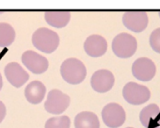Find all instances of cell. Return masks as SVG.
Segmentation results:
<instances>
[{
	"label": "cell",
	"instance_id": "cell-17",
	"mask_svg": "<svg viewBox=\"0 0 160 128\" xmlns=\"http://www.w3.org/2000/svg\"><path fill=\"white\" fill-rule=\"evenodd\" d=\"M15 40L14 28L7 23H0V47L10 46Z\"/></svg>",
	"mask_w": 160,
	"mask_h": 128
},
{
	"label": "cell",
	"instance_id": "cell-9",
	"mask_svg": "<svg viewBox=\"0 0 160 128\" xmlns=\"http://www.w3.org/2000/svg\"><path fill=\"white\" fill-rule=\"evenodd\" d=\"M124 27L136 33L142 32L149 24V17L145 12H127L122 16Z\"/></svg>",
	"mask_w": 160,
	"mask_h": 128
},
{
	"label": "cell",
	"instance_id": "cell-14",
	"mask_svg": "<svg viewBox=\"0 0 160 128\" xmlns=\"http://www.w3.org/2000/svg\"><path fill=\"white\" fill-rule=\"evenodd\" d=\"M75 128H100V121L97 115L91 111L78 113L74 118Z\"/></svg>",
	"mask_w": 160,
	"mask_h": 128
},
{
	"label": "cell",
	"instance_id": "cell-11",
	"mask_svg": "<svg viewBox=\"0 0 160 128\" xmlns=\"http://www.w3.org/2000/svg\"><path fill=\"white\" fill-rule=\"evenodd\" d=\"M7 80L15 88H21L29 79V75L17 62H11L5 67Z\"/></svg>",
	"mask_w": 160,
	"mask_h": 128
},
{
	"label": "cell",
	"instance_id": "cell-2",
	"mask_svg": "<svg viewBox=\"0 0 160 128\" xmlns=\"http://www.w3.org/2000/svg\"><path fill=\"white\" fill-rule=\"evenodd\" d=\"M32 43L40 51L51 54L57 50L59 45V36L57 32L46 28H38L32 35Z\"/></svg>",
	"mask_w": 160,
	"mask_h": 128
},
{
	"label": "cell",
	"instance_id": "cell-23",
	"mask_svg": "<svg viewBox=\"0 0 160 128\" xmlns=\"http://www.w3.org/2000/svg\"><path fill=\"white\" fill-rule=\"evenodd\" d=\"M159 17H160V12H159Z\"/></svg>",
	"mask_w": 160,
	"mask_h": 128
},
{
	"label": "cell",
	"instance_id": "cell-13",
	"mask_svg": "<svg viewBox=\"0 0 160 128\" xmlns=\"http://www.w3.org/2000/svg\"><path fill=\"white\" fill-rule=\"evenodd\" d=\"M46 94V87L41 81L35 80L29 83L25 90V96L30 104L37 105L42 102Z\"/></svg>",
	"mask_w": 160,
	"mask_h": 128
},
{
	"label": "cell",
	"instance_id": "cell-12",
	"mask_svg": "<svg viewBox=\"0 0 160 128\" xmlns=\"http://www.w3.org/2000/svg\"><path fill=\"white\" fill-rule=\"evenodd\" d=\"M84 50L90 57H102L108 50V42L101 35H91L86 39L84 42Z\"/></svg>",
	"mask_w": 160,
	"mask_h": 128
},
{
	"label": "cell",
	"instance_id": "cell-1",
	"mask_svg": "<svg viewBox=\"0 0 160 128\" xmlns=\"http://www.w3.org/2000/svg\"><path fill=\"white\" fill-rule=\"evenodd\" d=\"M60 75L67 83L76 85L85 80L87 76V69L81 60L71 57L62 62L60 66Z\"/></svg>",
	"mask_w": 160,
	"mask_h": 128
},
{
	"label": "cell",
	"instance_id": "cell-19",
	"mask_svg": "<svg viewBox=\"0 0 160 128\" xmlns=\"http://www.w3.org/2000/svg\"><path fill=\"white\" fill-rule=\"evenodd\" d=\"M150 45L152 49L160 54V28L154 29L150 36Z\"/></svg>",
	"mask_w": 160,
	"mask_h": 128
},
{
	"label": "cell",
	"instance_id": "cell-22",
	"mask_svg": "<svg viewBox=\"0 0 160 128\" xmlns=\"http://www.w3.org/2000/svg\"><path fill=\"white\" fill-rule=\"evenodd\" d=\"M127 128H133V127H127Z\"/></svg>",
	"mask_w": 160,
	"mask_h": 128
},
{
	"label": "cell",
	"instance_id": "cell-7",
	"mask_svg": "<svg viewBox=\"0 0 160 128\" xmlns=\"http://www.w3.org/2000/svg\"><path fill=\"white\" fill-rule=\"evenodd\" d=\"M24 65L33 74L41 75L47 71L49 67L48 59L35 51L28 50L21 57Z\"/></svg>",
	"mask_w": 160,
	"mask_h": 128
},
{
	"label": "cell",
	"instance_id": "cell-24",
	"mask_svg": "<svg viewBox=\"0 0 160 128\" xmlns=\"http://www.w3.org/2000/svg\"><path fill=\"white\" fill-rule=\"evenodd\" d=\"M159 128H160V127H159Z\"/></svg>",
	"mask_w": 160,
	"mask_h": 128
},
{
	"label": "cell",
	"instance_id": "cell-20",
	"mask_svg": "<svg viewBox=\"0 0 160 128\" xmlns=\"http://www.w3.org/2000/svg\"><path fill=\"white\" fill-rule=\"evenodd\" d=\"M6 116V106L2 101H0V123H1Z\"/></svg>",
	"mask_w": 160,
	"mask_h": 128
},
{
	"label": "cell",
	"instance_id": "cell-6",
	"mask_svg": "<svg viewBox=\"0 0 160 128\" xmlns=\"http://www.w3.org/2000/svg\"><path fill=\"white\" fill-rule=\"evenodd\" d=\"M102 118L108 127L118 128L124 123L126 114L121 105L117 103H109L104 106L102 110Z\"/></svg>",
	"mask_w": 160,
	"mask_h": 128
},
{
	"label": "cell",
	"instance_id": "cell-18",
	"mask_svg": "<svg viewBox=\"0 0 160 128\" xmlns=\"http://www.w3.org/2000/svg\"><path fill=\"white\" fill-rule=\"evenodd\" d=\"M71 121L68 116L53 117L46 121L44 128H70Z\"/></svg>",
	"mask_w": 160,
	"mask_h": 128
},
{
	"label": "cell",
	"instance_id": "cell-8",
	"mask_svg": "<svg viewBox=\"0 0 160 128\" xmlns=\"http://www.w3.org/2000/svg\"><path fill=\"white\" fill-rule=\"evenodd\" d=\"M132 74L139 81H151L156 74L155 64L148 57H139L133 63Z\"/></svg>",
	"mask_w": 160,
	"mask_h": 128
},
{
	"label": "cell",
	"instance_id": "cell-4",
	"mask_svg": "<svg viewBox=\"0 0 160 128\" xmlns=\"http://www.w3.org/2000/svg\"><path fill=\"white\" fill-rule=\"evenodd\" d=\"M122 96L127 103L138 106L148 102L151 97V91L143 85H139L135 82H129L125 84L122 89Z\"/></svg>",
	"mask_w": 160,
	"mask_h": 128
},
{
	"label": "cell",
	"instance_id": "cell-15",
	"mask_svg": "<svg viewBox=\"0 0 160 128\" xmlns=\"http://www.w3.org/2000/svg\"><path fill=\"white\" fill-rule=\"evenodd\" d=\"M160 115V108L155 104H151L145 106L139 113V120L141 124L146 128H152V124L154 125V121L158 123Z\"/></svg>",
	"mask_w": 160,
	"mask_h": 128
},
{
	"label": "cell",
	"instance_id": "cell-3",
	"mask_svg": "<svg viewBox=\"0 0 160 128\" xmlns=\"http://www.w3.org/2000/svg\"><path fill=\"white\" fill-rule=\"evenodd\" d=\"M112 51L120 58H129L137 51V39L128 33L118 34L112 41Z\"/></svg>",
	"mask_w": 160,
	"mask_h": 128
},
{
	"label": "cell",
	"instance_id": "cell-5",
	"mask_svg": "<svg viewBox=\"0 0 160 128\" xmlns=\"http://www.w3.org/2000/svg\"><path fill=\"white\" fill-rule=\"evenodd\" d=\"M71 98L59 90H52L47 95L44 108L48 113L59 115L63 113L70 106Z\"/></svg>",
	"mask_w": 160,
	"mask_h": 128
},
{
	"label": "cell",
	"instance_id": "cell-21",
	"mask_svg": "<svg viewBox=\"0 0 160 128\" xmlns=\"http://www.w3.org/2000/svg\"><path fill=\"white\" fill-rule=\"evenodd\" d=\"M2 87H3V79H2L1 74H0V91H1Z\"/></svg>",
	"mask_w": 160,
	"mask_h": 128
},
{
	"label": "cell",
	"instance_id": "cell-16",
	"mask_svg": "<svg viewBox=\"0 0 160 128\" xmlns=\"http://www.w3.org/2000/svg\"><path fill=\"white\" fill-rule=\"evenodd\" d=\"M44 19L51 27L62 28L69 24L71 13L69 12H47L44 14Z\"/></svg>",
	"mask_w": 160,
	"mask_h": 128
},
{
	"label": "cell",
	"instance_id": "cell-10",
	"mask_svg": "<svg viewBox=\"0 0 160 128\" xmlns=\"http://www.w3.org/2000/svg\"><path fill=\"white\" fill-rule=\"evenodd\" d=\"M115 83V77L113 74L106 69L96 71L92 78H91V85L92 88L99 93H105L109 91Z\"/></svg>",
	"mask_w": 160,
	"mask_h": 128
}]
</instances>
